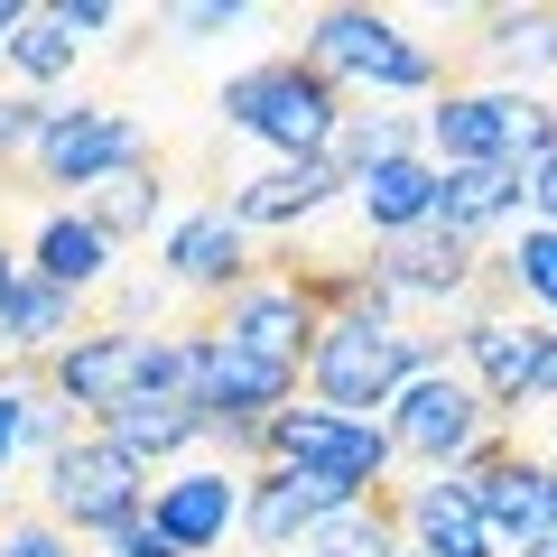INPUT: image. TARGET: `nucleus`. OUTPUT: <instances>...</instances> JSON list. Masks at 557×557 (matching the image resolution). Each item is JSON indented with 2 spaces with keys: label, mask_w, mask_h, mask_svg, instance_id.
I'll list each match as a JSON object with an SVG mask.
<instances>
[{
  "label": "nucleus",
  "mask_w": 557,
  "mask_h": 557,
  "mask_svg": "<svg viewBox=\"0 0 557 557\" xmlns=\"http://www.w3.org/2000/svg\"><path fill=\"white\" fill-rule=\"evenodd\" d=\"M298 557H409V530H399V483H381V493L344 502V511L325 520Z\"/></svg>",
  "instance_id": "23"
},
{
  "label": "nucleus",
  "mask_w": 557,
  "mask_h": 557,
  "mask_svg": "<svg viewBox=\"0 0 557 557\" xmlns=\"http://www.w3.org/2000/svg\"><path fill=\"white\" fill-rule=\"evenodd\" d=\"M530 205H539V223L557 233V159H548V168H530Z\"/></svg>",
  "instance_id": "32"
},
{
  "label": "nucleus",
  "mask_w": 557,
  "mask_h": 557,
  "mask_svg": "<svg viewBox=\"0 0 557 557\" xmlns=\"http://www.w3.org/2000/svg\"><path fill=\"white\" fill-rule=\"evenodd\" d=\"M511 557H557V539H548V548H511Z\"/></svg>",
  "instance_id": "37"
},
{
  "label": "nucleus",
  "mask_w": 557,
  "mask_h": 557,
  "mask_svg": "<svg viewBox=\"0 0 557 557\" xmlns=\"http://www.w3.org/2000/svg\"><path fill=\"white\" fill-rule=\"evenodd\" d=\"M344 502H362V493H344L325 474H298V465H260L251 493H242V530H251V548H307Z\"/></svg>",
  "instance_id": "11"
},
{
  "label": "nucleus",
  "mask_w": 557,
  "mask_h": 557,
  "mask_svg": "<svg viewBox=\"0 0 557 557\" xmlns=\"http://www.w3.org/2000/svg\"><path fill=\"white\" fill-rule=\"evenodd\" d=\"M511 205H530V168H511V159L446 168V186H437V223H446V233H465V242H483Z\"/></svg>",
  "instance_id": "20"
},
{
  "label": "nucleus",
  "mask_w": 557,
  "mask_h": 557,
  "mask_svg": "<svg viewBox=\"0 0 557 557\" xmlns=\"http://www.w3.org/2000/svg\"><path fill=\"white\" fill-rule=\"evenodd\" d=\"M418 139H409V121L399 112H344V131H335V149H325V159H335V177L354 186V177H372L381 159H409Z\"/></svg>",
  "instance_id": "25"
},
{
  "label": "nucleus",
  "mask_w": 557,
  "mask_h": 557,
  "mask_svg": "<svg viewBox=\"0 0 557 557\" xmlns=\"http://www.w3.org/2000/svg\"><path fill=\"white\" fill-rule=\"evenodd\" d=\"M159 205H168L159 159H131L121 177H102L94 196H84V214H94V233H102V242H139L149 223H159Z\"/></svg>",
  "instance_id": "24"
},
{
  "label": "nucleus",
  "mask_w": 557,
  "mask_h": 557,
  "mask_svg": "<svg viewBox=\"0 0 557 557\" xmlns=\"http://www.w3.org/2000/svg\"><path fill=\"white\" fill-rule=\"evenodd\" d=\"M112 557H186V548H177V539H168V530H159L149 511H139L131 530H112Z\"/></svg>",
  "instance_id": "29"
},
{
  "label": "nucleus",
  "mask_w": 557,
  "mask_h": 557,
  "mask_svg": "<svg viewBox=\"0 0 557 557\" xmlns=\"http://www.w3.org/2000/svg\"><path fill=\"white\" fill-rule=\"evenodd\" d=\"M335 196H354V186L335 177V159H278V168H260V177H242L223 205H233V223H242V233H278V223L325 214Z\"/></svg>",
  "instance_id": "16"
},
{
  "label": "nucleus",
  "mask_w": 557,
  "mask_h": 557,
  "mask_svg": "<svg viewBox=\"0 0 557 557\" xmlns=\"http://www.w3.org/2000/svg\"><path fill=\"white\" fill-rule=\"evenodd\" d=\"M94 428H102L131 465H168V456H186V446L214 437V409L186 399V391H139V399H121V409H102Z\"/></svg>",
  "instance_id": "15"
},
{
  "label": "nucleus",
  "mask_w": 557,
  "mask_h": 557,
  "mask_svg": "<svg viewBox=\"0 0 557 557\" xmlns=\"http://www.w3.org/2000/svg\"><path fill=\"white\" fill-rule=\"evenodd\" d=\"M409 557H418V548H409Z\"/></svg>",
  "instance_id": "38"
},
{
  "label": "nucleus",
  "mask_w": 557,
  "mask_h": 557,
  "mask_svg": "<svg viewBox=\"0 0 557 557\" xmlns=\"http://www.w3.org/2000/svg\"><path fill=\"white\" fill-rule=\"evenodd\" d=\"M511 102L493 84H446L437 112H428V139H437V168H493L511 159Z\"/></svg>",
  "instance_id": "17"
},
{
  "label": "nucleus",
  "mask_w": 557,
  "mask_h": 557,
  "mask_svg": "<svg viewBox=\"0 0 557 557\" xmlns=\"http://www.w3.org/2000/svg\"><path fill=\"white\" fill-rule=\"evenodd\" d=\"M456 75H493V94H520L530 75H557V10H483Z\"/></svg>",
  "instance_id": "13"
},
{
  "label": "nucleus",
  "mask_w": 557,
  "mask_h": 557,
  "mask_svg": "<svg viewBox=\"0 0 557 557\" xmlns=\"http://www.w3.org/2000/svg\"><path fill=\"white\" fill-rule=\"evenodd\" d=\"M28 270L38 278H57L65 298H84V288H102V270H112V242L94 233V214H47L38 223V242H28Z\"/></svg>",
  "instance_id": "22"
},
{
  "label": "nucleus",
  "mask_w": 557,
  "mask_h": 557,
  "mask_svg": "<svg viewBox=\"0 0 557 557\" xmlns=\"http://www.w3.org/2000/svg\"><path fill=\"white\" fill-rule=\"evenodd\" d=\"M0 557H75V539L47 511H20V520H0Z\"/></svg>",
  "instance_id": "28"
},
{
  "label": "nucleus",
  "mask_w": 557,
  "mask_h": 557,
  "mask_svg": "<svg viewBox=\"0 0 557 557\" xmlns=\"http://www.w3.org/2000/svg\"><path fill=\"white\" fill-rule=\"evenodd\" d=\"M307 57L335 84H372V94H446V65L381 10H317L307 20Z\"/></svg>",
  "instance_id": "4"
},
{
  "label": "nucleus",
  "mask_w": 557,
  "mask_h": 557,
  "mask_svg": "<svg viewBox=\"0 0 557 557\" xmlns=\"http://www.w3.org/2000/svg\"><path fill=\"white\" fill-rule=\"evenodd\" d=\"M446 483L474 493V511L493 520L502 548H548V539H557V474H548L520 437H502V428H493V437H483Z\"/></svg>",
  "instance_id": "7"
},
{
  "label": "nucleus",
  "mask_w": 557,
  "mask_h": 557,
  "mask_svg": "<svg viewBox=\"0 0 557 557\" xmlns=\"http://www.w3.org/2000/svg\"><path fill=\"white\" fill-rule=\"evenodd\" d=\"M399 530H409L418 557H502L493 520L474 511V493L465 483H399Z\"/></svg>",
  "instance_id": "18"
},
{
  "label": "nucleus",
  "mask_w": 557,
  "mask_h": 557,
  "mask_svg": "<svg viewBox=\"0 0 557 557\" xmlns=\"http://www.w3.org/2000/svg\"><path fill=\"white\" fill-rule=\"evenodd\" d=\"M437 186H446V168L437 159H381L372 177H354V214H362V233L372 242H409V233H428L437 223Z\"/></svg>",
  "instance_id": "19"
},
{
  "label": "nucleus",
  "mask_w": 557,
  "mask_h": 557,
  "mask_svg": "<svg viewBox=\"0 0 557 557\" xmlns=\"http://www.w3.org/2000/svg\"><path fill=\"white\" fill-rule=\"evenodd\" d=\"M75 325H84V307L65 298L57 278L28 270V278H20V298L0 307V354H10V362H47L57 344H75Z\"/></svg>",
  "instance_id": "21"
},
{
  "label": "nucleus",
  "mask_w": 557,
  "mask_h": 557,
  "mask_svg": "<svg viewBox=\"0 0 557 557\" xmlns=\"http://www.w3.org/2000/svg\"><path fill=\"white\" fill-rule=\"evenodd\" d=\"M28 381H47V391L65 399V409H121V399H139V381H149V335H131V325H75V344H57L47 362H20Z\"/></svg>",
  "instance_id": "8"
},
{
  "label": "nucleus",
  "mask_w": 557,
  "mask_h": 557,
  "mask_svg": "<svg viewBox=\"0 0 557 557\" xmlns=\"http://www.w3.org/2000/svg\"><path fill=\"white\" fill-rule=\"evenodd\" d=\"M344 84L325 75L307 47H278V57H260L251 75H233L223 84V121L233 131H251V139H270L278 159H325L335 149V131H344Z\"/></svg>",
  "instance_id": "2"
},
{
  "label": "nucleus",
  "mask_w": 557,
  "mask_h": 557,
  "mask_svg": "<svg viewBox=\"0 0 557 557\" xmlns=\"http://www.w3.org/2000/svg\"><path fill=\"white\" fill-rule=\"evenodd\" d=\"M530 399H557V335H548V362H539V391Z\"/></svg>",
  "instance_id": "36"
},
{
  "label": "nucleus",
  "mask_w": 557,
  "mask_h": 557,
  "mask_svg": "<svg viewBox=\"0 0 557 557\" xmlns=\"http://www.w3.org/2000/svg\"><path fill=\"white\" fill-rule=\"evenodd\" d=\"M186 28H233L242 20V0H196V10H177Z\"/></svg>",
  "instance_id": "33"
},
{
  "label": "nucleus",
  "mask_w": 557,
  "mask_h": 557,
  "mask_svg": "<svg viewBox=\"0 0 557 557\" xmlns=\"http://www.w3.org/2000/svg\"><path fill=\"white\" fill-rule=\"evenodd\" d=\"M251 242H242V223H233V205H205V214H186L177 233H168V278L177 288H196L205 307L214 298H233V288H251Z\"/></svg>",
  "instance_id": "14"
},
{
  "label": "nucleus",
  "mask_w": 557,
  "mask_h": 557,
  "mask_svg": "<svg viewBox=\"0 0 557 557\" xmlns=\"http://www.w3.org/2000/svg\"><path fill=\"white\" fill-rule=\"evenodd\" d=\"M242 493H251V474H233V465H186V474H168L149 493V520L186 557H205V548H223V530H242Z\"/></svg>",
  "instance_id": "12"
},
{
  "label": "nucleus",
  "mask_w": 557,
  "mask_h": 557,
  "mask_svg": "<svg viewBox=\"0 0 557 557\" xmlns=\"http://www.w3.org/2000/svg\"><path fill=\"white\" fill-rule=\"evenodd\" d=\"M47 121H57V102H38V94H10V102H0V177H10V168H28V159H38Z\"/></svg>",
  "instance_id": "27"
},
{
  "label": "nucleus",
  "mask_w": 557,
  "mask_h": 557,
  "mask_svg": "<svg viewBox=\"0 0 557 557\" xmlns=\"http://www.w3.org/2000/svg\"><path fill=\"white\" fill-rule=\"evenodd\" d=\"M493 418H502L493 399H483L465 372H446V362H437V372H418L409 391L391 399V418H381V428H391V446H399L409 465H428V474H456V465L474 456L483 437H493Z\"/></svg>",
  "instance_id": "6"
},
{
  "label": "nucleus",
  "mask_w": 557,
  "mask_h": 557,
  "mask_svg": "<svg viewBox=\"0 0 557 557\" xmlns=\"http://www.w3.org/2000/svg\"><path fill=\"white\" fill-rule=\"evenodd\" d=\"M149 465H131L102 428H84V437H65L57 456H47V502L38 511L57 520L65 539H112V530H131L139 511H149Z\"/></svg>",
  "instance_id": "3"
},
{
  "label": "nucleus",
  "mask_w": 557,
  "mask_h": 557,
  "mask_svg": "<svg viewBox=\"0 0 557 557\" xmlns=\"http://www.w3.org/2000/svg\"><path fill=\"white\" fill-rule=\"evenodd\" d=\"M260 465H298V474H325L344 493H381L399 465L391 428L381 418H344V409H278L270 437H260Z\"/></svg>",
  "instance_id": "5"
},
{
  "label": "nucleus",
  "mask_w": 557,
  "mask_h": 557,
  "mask_svg": "<svg viewBox=\"0 0 557 557\" xmlns=\"http://www.w3.org/2000/svg\"><path fill=\"white\" fill-rule=\"evenodd\" d=\"M418 372H437V335L399 325L391 298H362V307H344V317L325 325L317 362H307V391H317V409L372 418V409H391Z\"/></svg>",
  "instance_id": "1"
},
{
  "label": "nucleus",
  "mask_w": 557,
  "mask_h": 557,
  "mask_svg": "<svg viewBox=\"0 0 557 557\" xmlns=\"http://www.w3.org/2000/svg\"><path fill=\"white\" fill-rule=\"evenodd\" d=\"M57 20H65V28H75V38H102V28H112V20H121V10H112V0H65Z\"/></svg>",
  "instance_id": "31"
},
{
  "label": "nucleus",
  "mask_w": 557,
  "mask_h": 557,
  "mask_svg": "<svg viewBox=\"0 0 557 557\" xmlns=\"http://www.w3.org/2000/svg\"><path fill=\"white\" fill-rule=\"evenodd\" d=\"M75 47H84V38L57 20V10H28V28L10 38V65H20L28 84H57V75H75Z\"/></svg>",
  "instance_id": "26"
},
{
  "label": "nucleus",
  "mask_w": 557,
  "mask_h": 557,
  "mask_svg": "<svg viewBox=\"0 0 557 557\" xmlns=\"http://www.w3.org/2000/svg\"><path fill=\"white\" fill-rule=\"evenodd\" d=\"M372 278H381V298L399 307V325H409L418 307H465V298H474L483 242L428 223V233H409V242H372Z\"/></svg>",
  "instance_id": "9"
},
{
  "label": "nucleus",
  "mask_w": 557,
  "mask_h": 557,
  "mask_svg": "<svg viewBox=\"0 0 557 557\" xmlns=\"http://www.w3.org/2000/svg\"><path fill=\"white\" fill-rule=\"evenodd\" d=\"M20 28H28V10H20V0H0V57H10V38H20Z\"/></svg>",
  "instance_id": "35"
},
{
  "label": "nucleus",
  "mask_w": 557,
  "mask_h": 557,
  "mask_svg": "<svg viewBox=\"0 0 557 557\" xmlns=\"http://www.w3.org/2000/svg\"><path fill=\"white\" fill-rule=\"evenodd\" d=\"M20 446H28V391L10 381V391H0V474H10V456H20Z\"/></svg>",
  "instance_id": "30"
},
{
  "label": "nucleus",
  "mask_w": 557,
  "mask_h": 557,
  "mask_svg": "<svg viewBox=\"0 0 557 557\" xmlns=\"http://www.w3.org/2000/svg\"><path fill=\"white\" fill-rule=\"evenodd\" d=\"M131 159H139V121L112 112V102H75V112L47 121L38 159H28V186H75V196H94V186L121 177Z\"/></svg>",
  "instance_id": "10"
},
{
  "label": "nucleus",
  "mask_w": 557,
  "mask_h": 557,
  "mask_svg": "<svg viewBox=\"0 0 557 557\" xmlns=\"http://www.w3.org/2000/svg\"><path fill=\"white\" fill-rule=\"evenodd\" d=\"M20 278H28V270H20V251H10V242H0V307L20 298Z\"/></svg>",
  "instance_id": "34"
}]
</instances>
